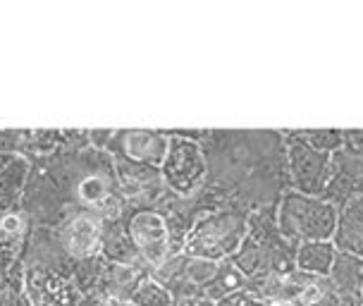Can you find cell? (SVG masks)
Here are the masks:
<instances>
[{
    "label": "cell",
    "instance_id": "cell-4",
    "mask_svg": "<svg viewBox=\"0 0 363 306\" xmlns=\"http://www.w3.org/2000/svg\"><path fill=\"white\" fill-rule=\"evenodd\" d=\"M132 232L136 244L144 249V253L153 263H160L167 253V230L160 216L155 213H139L132 223Z\"/></svg>",
    "mask_w": 363,
    "mask_h": 306
},
{
    "label": "cell",
    "instance_id": "cell-6",
    "mask_svg": "<svg viewBox=\"0 0 363 306\" xmlns=\"http://www.w3.org/2000/svg\"><path fill=\"white\" fill-rule=\"evenodd\" d=\"M333 275H335V285L340 288L342 295H356V292H361V285H363L361 258L347 251L337 253L335 263H333Z\"/></svg>",
    "mask_w": 363,
    "mask_h": 306
},
{
    "label": "cell",
    "instance_id": "cell-10",
    "mask_svg": "<svg viewBox=\"0 0 363 306\" xmlns=\"http://www.w3.org/2000/svg\"><path fill=\"white\" fill-rule=\"evenodd\" d=\"M3 227L8 232H17L19 230V218L17 216H8V218L3 220Z\"/></svg>",
    "mask_w": 363,
    "mask_h": 306
},
{
    "label": "cell",
    "instance_id": "cell-1",
    "mask_svg": "<svg viewBox=\"0 0 363 306\" xmlns=\"http://www.w3.org/2000/svg\"><path fill=\"white\" fill-rule=\"evenodd\" d=\"M282 230L291 239L328 242L337 230V208L328 201L289 194L282 201Z\"/></svg>",
    "mask_w": 363,
    "mask_h": 306
},
{
    "label": "cell",
    "instance_id": "cell-9",
    "mask_svg": "<svg viewBox=\"0 0 363 306\" xmlns=\"http://www.w3.org/2000/svg\"><path fill=\"white\" fill-rule=\"evenodd\" d=\"M79 197H82V201H86V204H101V201L108 197L106 180H101V177L84 180L79 187Z\"/></svg>",
    "mask_w": 363,
    "mask_h": 306
},
{
    "label": "cell",
    "instance_id": "cell-7",
    "mask_svg": "<svg viewBox=\"0 0 363 306\" xmlns=\"http://www.w3.org/2000/svg\"><path fill=\"white\" fill-rule=\"evenodd\" d=\"M96 242H99V223L86 216L77 218L74 223L67 227V234H65V244H67V249L77 253V256L91 253Z\"/></svg>",
    "mask_w": 363,
    "mask_h": 306
},
{
    "label": "cell",
    "instance_id": "cell-8",
    "mask_svg": "<svg viewBox=\"0 0 363 306\" xmlns=\"http://www.w3.org/2000/svg\"><path fill=\"white\" fill-rule=\"evenodd\" d=\"M127 151L132 153V158L158 160L160 155H165V141L158 139L155 134L132 132V134H127Z\"/></svg>",
    "mask_w": 363,
    "mask_h": 306
},
{
    "label": "cell",
    "instance_id": "cell-2",
    "mask_svg": "<svg viewBox=\"0 0 363 306\" xmlns=\"http://www.w3.org/2000/svg\"><path fill=\"white\" fill-rule=\"evenodd\" d=\"M330 158L328 153L318 151V148L308 144L291 146V173H294V182L301 192L318 194L323 185L330 180Z\"/></svg>",
    "mask_w": 363,
    "mask_h": 306
},
{
    "label": "cell",
    "instance_id": "cell-5",
    "mask_svg": "<svg viewBox=\"0 0 363 306\" xmlns=\"http://www.w3.org/2000/svg\"><path fill=\"white\" fill-rule=\"evenodd\" d=\"M335 263V246L330 242H303L296 253V266L311 275H328Z\"/></svg>",
    "mask_w": 363,
    "mask_h": 306
},
{
    "label": "cell",
    "instance_id": "cell-3",
    "mask_svg": "<svg viewBox=\"0 0 363 306\" xmlns=\"http://www.w3.org/2000/svg\"><path fill=\"white\" fill-rule=\"evenodd\" d=\"M335 244L342 251L361 256L363 253V194L349 199V204L342 211L335 230Z\"/></svg>",
    "mask_w": 363,
    "mask_h": 306
},
{
    "label": "cell",
    "instance_id": "cell-11",
    "mask_svg": "<svg viewBox=\"0 0 363 306\" xmlns=\"http://www.w3.org/2000/svg\"><path fill=\"white\" fill-rule=\"evenodd\" d=\"M361 295H363V285H361Z\"/></svg>",
    "mask_w": 363,
    "mask_h": 306
}]
</instances>
